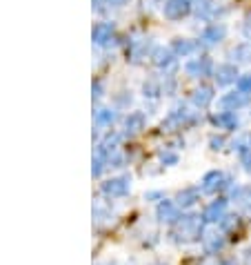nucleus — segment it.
I'll use <instances>...</instances> for the list:
<instances>
[{"label": "nucleus", "instance_id": "obj_1", "mask_svg": "<svg viewBox=\"0 0 251 265\" xmlns=\"http://www.w3.org/2000/svg\"><path fill=\"white\" fill-rule=\"evenodd\" d=\"M185 9H187V7H185V3H182V0H173V3L169 5V13H171V16H178L180 11L185 13Z\"/></svg>", "mask_w": 251, "mask_h": 265}, {"label": "nucleus", "instance_id": "obj_2", "mask_svg": "<svg viewBox=\"0 0 251 265\" xmlns=\"http://www.w3.org/2000/svg\"><path fill=\"white\" fill-rule=\"evenodd\" d=\"M234 76H236L234 67H222V69H220V83H229Z\"/></svg>", "mask_w": 251, "mask_h": 265}, {"label": "nucleus", "instance_id": "obj_3", "mask_svg": "<svg viewBox=\"0 0 251 265\" xmlns=\"http://www.w3.org/2000/svg\"><path fill=\"white\" fill-rule=\"evenodd\" d=\"M222 207H225V203H216V205H211V209L207 212V219H216V216H220L222 214Z\"/></svg>", "mask_w": 251, "mask_h": 265}, {"label": "nucleus", "instance_id": "obj_4", "mask_svg": "<svg viewBox=\"0 0 251 265\" xmlns=\"http://www.w3.org/2000/svg\"><path fill=\"white\" fill-rule=\"evenodd\" d=\"M225 103H227V105H236V107H238V105H245V103H247V98H245V96H229Z\"/></svg>", "mask_w": 251, "mask_h": 265}, {"label": "nucleus", "instance_id": "obj_5", "mask_svg": "<svg viewBox=\"0 0 251 265\" xmlns=\"http://www.w3.org/2000/svg\"><path fill=\"white\" fill-rule=\"evenodd\" d=\"M160 212H162V216H167V219H173V216H176V212H173L171 205H165V207L160 209Z\"/></svg>", "mask_w": 251, "mask_h": 265}, {"label": "nucleus", "instance_id": "obj_6", "mask_svg": "<svg viewBox=\"0 0 251 265\" xmlns=\"http://www.w3.org/2000/svg\"><path fill=\"white\" fill-rule=\"evenodd\" d=\"M240 87H242V90H251V76L242 78V80H240Z\"/></svg>", "mask_w": 251, "mask_h": 265}, {"label": "nucleus", "instance_id": "obj_7", "mask_svg": "<svg viewBox=\"0 0 251 265\" xmlns=\"http://www.w3.org/2000/svg\"><path fill=\"white\" fill-rule=\"evenodd\" d=\"M245 165H247V169L251 172V154H247V156H245Z\"/></svg>", "mask_w": 251, "mask_h": 265}]
</instances>
